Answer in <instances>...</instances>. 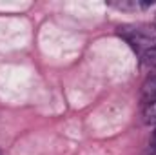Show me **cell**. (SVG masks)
<instances>
[{"label":"cell","mask_w":156,"mask_h":155,"mask_svg":"<svg viewBox=\"0 0 156 155\" xmlns=\"http://www.w3.org/2000/svg\"><path fill=\"white\" fill-rule=\"evenodd\" d=\"M144 120H145V124H156V100L147 104V108L144 112Z\"/></svg>","instance_id":"cell-4"},{"label":"cell","mask_w":156,"mask_h":155,"mask_svg":"<svg viewBox=\"0 0 156 155\" xmlns=\"http://www.w3.org/2000/svg\"><path fill=\"white\" fill-rule=\"evenodd\" d=\"M153 146L156 148V130H154V133H153Z\"/></svg>","instance_id":"cell-5"},{"label":"cell","mask_w":156,"mask_h":155,"mask_svg":"<svg viewBox=\"0 0 156 155\" xmlns=\"http://www.w3.org/2000/svg\"><path fill=\"white\" fill-rule=\"evenodd\" d=\"M154 28H156V17H154Z\"/></svg>","instance_id":"cell-6"},{"label":"cell","mask_w":156,"mask_h":155,"mask_svg":"<svg viewBox=\"0 0 156 155\" xmlns=\"http://www.w3.org/2000/svg\"><path fill=\"white\" fill-rule=\"evenodd\" d=\"M0 155H2V153H0Z\"/></svg>","instance_id":"cell-8"},{"label":"cell","mask_w":156,"mask_h":155,"mask_svg":"<svg viewBox=\"0 0 156 155\" xmlns=\"http://www.w3.org/2000/svg\"><path fill=\"white\" fill-rule=\"evenodd\" d=\"M154 155H156V152H154Z\"/></svg>","instance_id":"cell-7"},{"label":"cell","mask_w":156,"mask_h":155,"mask_svg":"<svg viewBox=\"0 0 156 155\" xmlns=\"http://www.w3.org/2000/svg\"><path fill=\"white\" fill-rule=\"evenodd\" d=\"M120 37L127 40L131 44L133 49H136L140 55H144L149 47H153L156 44V33L149 31L147 28H140V26H123L120 28Z\"/></svg>","instance_id":"cell-1"},{"label":"cell","mask_w":156,"mask_h":155,"mask_svg":"<svg viewBox=\"0 0 156 155\" xmlns=\"http://www.w3.org/2000/svg\"><path fill=\"white\" fill-rule=\"evenodd\" d=\"M142 99H144V102H149V104L156 100V73L144 82V86H142Z\"/></svg>","instance_id":"cell-2"},{"label":"cell","mask_w":156,"mask_h":155,"mask_svg":"<svg viewBox=\"0 0 156 155\" xmlns=\"http://www.w3.org/2000/svg\"><path fill=\"white\" fill-rule=\"evenodd\" d=\"M142 60H144L145 66H149V68H156V44L153 46V47H149V49L142 55Z\"/></svg>","instance_id":"cell-3"}]
</instances>
